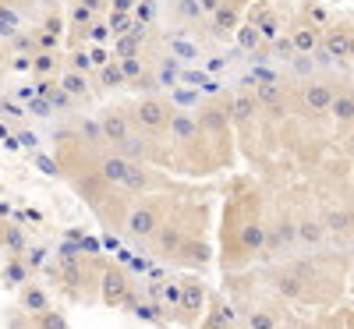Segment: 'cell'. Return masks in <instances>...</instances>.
Segmentation results:
<instances>
[{"label":"cell","instance_id":"obj_1","mask_svg":"<svg viewBox=\"0 0 354 329\" xmlns=\"http://www.w3.org/2000/svg\"><path fill=\"white\" fill-rule=\"evenodd\" d=\"M167 223V202L163 198H149V202H138L128 220H124V230L131 237H138V241H149V237Z\"/></svg>","mask_w":354,"mask_h":329},{"label":"cell","instance_id":"obj_2","mask_svg":"<svg viewBox=\"0 0 354 329\" xmlns=\"http://www.w3.org/2000/svg\"><path fill=\"white\" fill-rule=\"evenodd\" d=\"M174 113H177V110H174L163 96H145V100H138V103H135V121H138V128L153 131V135L170 131Z\"/></svg>","mask_w":354,"mask_h":329},{"label":"cell","instance_id":"obj_3","mask_svg":"<svg viewBox=\"0 0 354 329\" xmlns=\"http://www.w3.org/2000/svg\"><path fill=\"white\" fill-rule=\"evenodd\" d=\"M100 297L106 308H117V305H128L131 301V280L121 265H103L100 269Z\"/></svg>","mask_w":354,"mask_h":329},{"label":"cell","instance_id":"obj_4","mask_svg":"<svg viewBox=\"0 0 354 329\" xmlns=\"http://www.w3.org/2000/svg\"><path fill=\"white\" fill-rule=\"evenodd\" d=\"M100 131H103V142L113 145V149H124L135 135H131V117L121 110V106H113V110H103L100 117Z\"/></svg>","mask_w":354,"mask_h":329},{"label":"cell","instance_id":"obj_5","mask_svg":"<svg viewBox=\"0 0 354 329\" xmlns=\"http://www.w3.org/2000/svg\"><path fill=\"white\" fill-rule=\"evenodd\" d=\"M270 283H273V290H277L280 297H287V301H301V297H305V269H301V265L277 269Z\"/></svg>","mask_w":354,"mask_h":329},{"label":"cell","instance_id":"obj_6","mask_svg":"<svg viewBox=\"0 0 354 329\" xmlns=\"http://www.w3.org/2000/svg\"><path fill=\"white\" fill-rule=\"evenodd\" d=\"M333 96H337V93H333L326 82H312V85H305L301 103H305L308 113H330V110H333Z\"/></svg>","mask_w":354,"mask_h":329},{"label":"cell","instance_id":"obj_7","mask_svg":"<svg viewBox=\"0 0 354 329\" xmlns=\"http://www.w3.org/2000/svg\"><path fill=\"white\" fill-rule=\"evenodd\" d=\"M160 185V177L156 173H149V170H145L142 163H128V170H124V181H121V188H128L131 195H145V191H149V188H156Z\"/></svg>","mask_w":354,"mask_h":329},{"label":"cell","instance_id":"obj_8","mask_svg":"<svg viewBox=\"0 0 354 329\" xmlns=\"http://www.w3.org/2000/svg\"><path fill=\"white\" fill-rule=\"evenodd\" d=\"M177 308H181L185 315H192V319H195V315L205 308V287H202L198 280H192V276H188V280H181V305H177Z\"/></svg>","mask_w":354,"mask_h":329},{"label":"cell","instance_id":"obj_9","mask_svg":"<svg viewBox=\"0 0 354 329\" xmlns=\"http://www.w3.org/2000/svg\"><path fill=\"white\" fill-rule=\"evenodd\" d=\"M18 308H21V312H28V315H39V312H46V308H50V297H46V290H43V287L25 283V287H21V294H18Z\"/></svg>","mask_w":354,"mask_h":329},{"label":"cell","instance_id":"obj_10","mask_svg":"<svg viewBox=\"0 0 354 329\" xmlns=\"http://www.w3.org/2000/svg\"><path fill=\"white\" fill-rule=\"evenodd\" d=\"M347 39H351L347 25H330L326 36H322V43H319V50L330 53V57H347Z\"/></svg>","mask_w":354,"mask_h":329},{"label":"cell","instance_id":"obj_11","mask_svg":"<svg viewBox=\"0 0 354 329\" xmlns=\"http://www.w3.org/2000/svg\"><path fill=\"white\" fill-rule=\"evenodd\" d=\"M153 241H156V248H160V252L174 255V252H181L185 237H181V227H177V223H163V227L153 234Z\"/></svg>","mask_w":354,"mask_h":329},{"label":"cell","instance_id":"obj_12","mask_svg":"<svg viewBox=\"0 0 354 329\" xmlns=\"http://www.w3.org/2000/svg\"><path fill=\"white\" fill-rule=\"evenodd\" d=\"M290 43H294V50H298V53H315L319 43H322V36H319V28H312V25H298L290 32Z\"/></svg>","mask_w":354,"mask_h":329},{"label":"cell","instance_id":"obj_13","mask_svg":"<svg viewBox=\"0 0 354 329\" xmlns=\"http://www.w3.org/2000/svg\"><path fill=\"white\" fill-rule=\"evenodd\" d=\"M0 245L11 252V258H21V255H25V234H21V227L0 223Z\"/></svg>","mask_w":354,"mask_h":329},{"label":"cell","instance_id":"obj_14","mask_svg":"<svg viewBox=\"0 0 354 329\" xmlns=\"http://www.w3.org/2000/svg\"><path fill=\"white\" fill-rule=\"evenodd\" d=\"M322 223H326V230H330V234L344 237V234H351V230H354V213H351V209H330Z\"/></svg>","mask_w":354,"mask_h":329},{"label":"cell","instance_id":"obj_15","mask_svg":"<svg viewBox=\"0 0 354 329\" xmlns=\"http://www.w3.org/2000/svg\"><path fill=\"white\" fill-rule=\"evenodd\" d=\"M61 88H64L71 100H85V96H88V82H85V75H82V71H71V68L61 75Z\"/></svg>","mask_w":354,"mask_h":329},{"label":"cell","instance_id":"obj_16","mask_svg":"<svg viewBox=\"0 0 354 329\" xmlns=\"http://www.w3.org/2000/svg\"><path fill=\"white\" fill-rule=\"evenodd\" d=\"M255 110H259V100L255 96H234L230 100V117H234V121H252V117H255Z\"/></svg>","mask_w":354,"mask_h":329},{"label":"cell","instance_id":"obj_17","mask_svg":"<svg viewBox=\"0 0 354 329\" xmlns=\"http://www.w3.org/2000/svg\"><path fill=\"white\" fill-rule=\"evenodd\" d=\"M213 28H216L220 36H227V32H234V28H238V8H234L230 0L213 15Z\"/></svg>","mask_w":354,"mask_h":329},{"label":"cell","instance_id":"obj_18","mask_svg":"<svg viewBox=\"0 0 354 329\" xmlns=\"http://www.w3.org/2000/svg\"><path fill=\"white\" fill-rule=\"evenodd\" d=\"M322 237H326V223H319V220H301L298 223V241L305 245H322Z\"/></svg>","mask_w":354,"mask_h":329},{"label":"cell","instance_id":"obj_19","mask_svg":"<svg viewBox=\"0 0 354 329\" xmlns=\"http://www.w3.org/2000/svg\"><path fill=\"white\" fill-rule=\"evenodd\" d=\"M330 113H333L337 124H354V100H351V93H337Z\"/></svg>","mask_w":354,"mask_h":329},{"label":"cell","instance_id":"obj_20","mask_svg":"<svg viewBox=\"0 0 354 329\" xmlns=\"http://www.w3.org/2000/svg\"><path fill=\"white\" fill-rule=\"evenodd\" d=\"M245 322H248V329H280L273 308H248L245 312Z\"/></svg>","mask_w":354,"mask_h":329},{"label":"cell","instance_id":"obj_21","mask_svg":"<svg viewBox=\"0 0 354 329\" xmlns=\"http://www.w3.org/2000/svg\"><path fill=\"white\" fill-rule=\"evenodd\" d=\"M4 283H8V287H25V283H28V265H25L21 258H11V262L4 265Z\"/></svg>","mask_w":354,"mask_h":329},{"label":"cell","instance_id":"obj_22","mask_svg":"<svg viewBox=\"0 0 354 329\" xmlns=\"http://www.w3.org/2000/svg\"><path fill=\"white\" fill-rule=\"evenodd\" d=\"M32 329H68V319H64L61 312H53V308H46V312L32 315Z\"/></svg>","mask_w":354,"mask_h":329},{"label":"cell","instance_id":"obj_23","mask_svg":"<svg viewBox=\"0 0 354 329\" xmlns=\"http://www.w3.org/2000/svg\"><path fill=\"white\" fill-rule=\"evenodd\" d=\"M238 43H241L245 50H259V46H266V39H262V32H259V25H255V21H248V25L238 28Z\"/></svg>","mask_w":354,"mask_h":329},{"label":"cell","instance_id":"obj_24","mask_svg":"<svg viewBox=\"0 0 354 329\" xmlns=\"http://www.w3.org/2000/svg\"><path fill=\"white\" fill-rule=\"evenodd\" d=\"M255 25H259V32H262V39H266V43L277 39L280 21H277V15H273V11H259V15H255Z\"/></svg>","mask_w":354,"mask_h":329},{"label":"cell","instance_id":"obj_25","mask_svg":"<svg viewBox=\"0 0 354 329\" xmlns=\"http://www.w3.org/2000/svg\"><path fill=\"white\" fill-rule=\"evenodd\" d=\"M128 78H124V71H121V64H106V68H100V85L103 88H117V85H124Z\"/></svg>","mask_w":354,"mask_h":329},{"label":"cell","instance_id":"obj_26","mask_svg":"<svg viewBox=\"0 0 354 329\" xmlns=\"http://www.w3.org/2000/svg\"><path fill=\"white\" fill-rule=\"evenodd\" d=\"M259 103H270L273 110H277V103H280V85L270 78V82H259V96H255Z\"/></svg>","mask_w":354,"mask_h":329},{"label":"cell","instance_id":"obj_27","mask_svg":"<svg viewBox=\"0 0 354 329\" xmlns=\"http://www.w3.org/2000/svg\"><path fill=\"white\" fill-rule=\"evenodd\" d=\"M305 25H312V28H330V15L322 11L319 4H305Z\"/></svg>","mask_w":354,"mask_h":329},{"label":"cell","instance_id":"obj_28","mask_svg":"<svg viewBox=\"0 0 354 329\" xmlns=\"http://www.w3.org/2000/svg\"><path fill=\"white\" fill-rule=\"evenodd\" d=\"M32 71L36 75H53L57 71V53H36L32 57Z\"/></svg>","mask_w":354,"mask_h":329},{"label":"cell","instance_id":"obj_29","mask_svg":"<svg viewBox=\"0 0 354 329\" xmlns=\"http://www.w3.org/2000/svg\"><path fill=\"white\" fill-rule=\"evenodd\" d=\"M121 71H124V78L135 85L142 75H145V68H142V61H138V57H121Z\"/></svg>","mask_w":354,"mask_h":329},{"label":"cell","instance_id":"obj_30","mask_svg":"<svg viewBox=\"0 0 354 329\" xmlns=\"http://www.w3.org/2000/svg\"><path fill=\"white\" fill-rule=\"evenodd\" d=\"M57 39H61V36H57V32H50V28L43 25L39 32H36V46H39V53H50V50L57 46Z\"/></svg>","mask_w":354,"mask_h":329},{"label":"cell","instance_id":"obj_31","mask_svg":"<svg viewBox=\"0 0 354 329\" xmlns=\"http://www.w3.org/2000/svg\"><path fill=\"white\" fill-rule=\"evenodd\" d=\"M88 68H93V57H88V50H75L71 53V71H88Z\"/></svg>","mask_w":354,"mask_h":329},{"label":"cell","instance_id":"obj_32","mask_svg":"<svg viewBox=\"0 0 354 329\" xmlns=\"http://www.w3.org/2000/svg\"><path fill=\"white\" fill-rule=\"evenodd\" d=\"M117 50H121V53H117V57H138V36H121V43H117Z\"/></svg>","mask_w":354,"mask_h":329},{"label":"cell","instance_id":"obj_33","mask_svg":"<svg viewBox=\"0 0 354 329\" xmlns=\"http://www.w3.org/2000/svg\"><path fill=\"white\" fill-rule=\"evenodd\" d=\"M85 36L93 39V43H100V46H103V43H106V36H110V28H106L103 21H93V25H88V32H85Z\"/></svg>","mask_w":354,"mask_h":329},{"label":"cell","instance_id":"obj_34","mask_svg":"<svg viewBox=\"0 0 354 329\" xmlns=\"http://www.w3.org/2000/svg\"><path fill=\"white\" fill-rule=\"evenodd\" d=\"M273 43H277V53L283 57V61H290V57L298 53V50H294V43H290V36H277Z\"/></svg>","mask_w":354,"mask_h":329},{"label":"cell","instance_id":"obj_35","mask_svg":"<svg viewBox=\"0 0 354 329\" xmlns=\"http://www.w3.org/2000/svg\"><path fill=\"white\" fill-rule=\"evenodd\" d=\"M88 57H93L96 68H106V57H110V53H106V46H93V50H88Z\"/></svg>","mask_w":354,"mask_h":329},{"label":"cell","instance_id":"obj_36","mask_svg":"<svg viewBox=\"0 0 354 329\" xmlns=\"http://www.w3.org/2000/svg\"><path fill=\"white\" fill-rule=\"evenodd\" d=\"M113 32H121V36H128V32H131L128 15H117V11H113Z\"/></svg>","mask_w":354,"mask_h":329},{"label":"cell","instance_id":"obj_37","mask_svg":"<svg viewBox=\"0 0 354 329\" xmlns=\"http://www.w3.org/2000/svg\"><path fill=\"white\" fill-rule=\"evenodd\" d=\"M202 329H230V326H227V322H223V319H220V315L213 312L209 319H205V322H202Z\"/></svg>","mask_w":354,"mask_h":329},{"label":"cell","instance_id":"obj_38","mask_svg":"<svg viewBox=\"0 0 354 329\" xmlns=\"http://www.w3.org/2000/svg\"><path fill=\"white\" fill-rule=\"evenodd\" d=\"M110 8H113L117 15H128V11L135 8V0H110Z\"/></svg>","mask_w":354,"mask_h":329},{"label":"cell","instance_id":"obj_39","mask_svg":"<svg viewBox=\"0 0 354 329\" xmlns=\"http://www.w3.org/2000/svg\"><path fill=\"white\" fill-rule=\"evenodd\" d=\"M198 8H202V4H195V0H181V15H192V18H195Z\"/></svg>","mask_w":354,"mask_h":329},{"label":"cell","instance_id":"obj_40","mask_svg":"<svg viewBox=\"0 0 354 329\" xmlns=\"http://www.w3.org/2000/svg\"><path fill=\"white\" fill-rule=\"evenodd\" d=\"M223 4H227V0H202V11H213V15H216Z\"/></svg>","mask_w":354,"mask_h":329},{"label":"cell","instance_id":"obj_41","mask_svg":"<svg viewBox=\"0 0 354 329\" xmlns=\"http://www.w3.org/2000/svg\"><path fill=\"white\" fill-rule=\"evenodd\" d=\"M39 170H46V173H61V167H57L53 160H39Z\"/></svg>","mask_w":354,"mask_h":329},{"label":"cell","instance_id":"obj_42","mask_svg":"<svg viewBox=\"0 0 354 329\" xmlns=\"http://www.w3.org/2000/svg\"><path fill=\"white\" fill-rule=\"evenodd\" d=\"M32 110H36V113H50V110H53V106H50V103H46V100H43V96H39V100H36V103H32Z\"/></svg>","mask_w":354,"mask_h":329},{"label":"cell","instance_id":"obj_43","mask_svg":"<svg viewBox=\"0 0 354 329\" xmlns=\"http://www.w3.org/2000/svg\"><path fill=\"white\" fill-rule=\"evenodd\" d=\"M82 4H85V8H93V11H96V15H100V11H103V0H82Z\"/></svg>","mask_w":354,"mask_h":329},{"label":"cell","instance_id":"obj_44","mask_svg":"<svg viewBox=\"0 0 354 329\" xmlns=\"http://www.w3.org/2000/svg\"><path fill=\"white\" fill-rule=\"evenodd\" d=\"M347 57L354 61V28H351V39H347Z\"/></svg>","mask_w":354,"mask_h":329},{"label":"cell","instance_id":"obj_45","mask_svg":"<svg viewBox=\"0 0 354 329\" xmlns=\"http://www.w3.org/2000/svg\"><path fill=\"white\" fill-rule=\"evenodd\" d=\"M351 100H354V88H351Z\"/></svg>","mask_w":354,"mask_h":329}]
</instances>
